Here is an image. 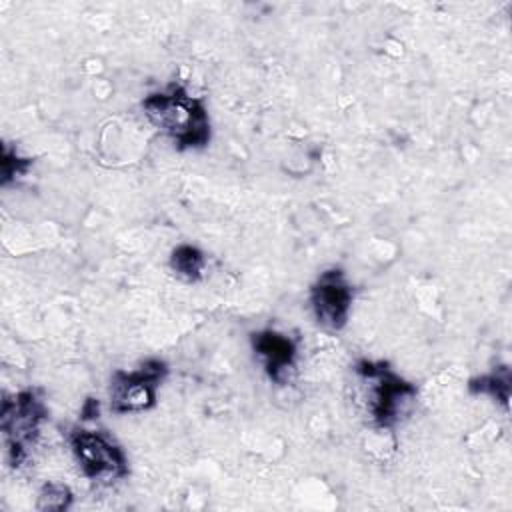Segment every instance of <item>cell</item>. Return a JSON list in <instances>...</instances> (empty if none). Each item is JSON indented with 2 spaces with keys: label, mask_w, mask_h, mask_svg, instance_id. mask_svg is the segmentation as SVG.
<instances>
[{
  "label": "cell",
  "mask_w": 512,
  "mask_h": 512,
  "mask_svg": "<svg viewBox=\"0 0 512 512\" xmlns=\"http://www.w3.org/2000/svg\"><path fill=\"white\" fill-rule=\"evenodd\" d=\"M148 120L174 140L180 150L202 148L210 140V118L200 98L190 96L182 86L170 84L152 92L142 102Z\"/></svg>",
  "instance_id": "cell-1"
},
{
  "label": "cell",
  "mask_w": 512,
  "mask_h": 512,
  "mask_svg": "<svg viewBox=\"0 0 512 512\" xmlns=\"http://www.w3.org/2000/svg\"><path fill=\"white\" fill-rule=\"evenodd\" d=\"M354 370L370 384L368 410L378 428H392L414 406L418 396L416 386L396 376L388 364L360 360Z\"/></svg>",
  "instance_id": "cell-2"
},
{
  "label": "cell",
  "mask_w": 512,
  "mask_h": 512,
  "mask_svg": "<svg viewBox=\"0 0 512 512\" xmlns=\"http://www.w3.org/2000/svg\"><path fill=\"white\" fill-rule=\"evenodd\" d=\"M44 416L46 408L34 390H22L2 400L0 426L12 466H20L26 460V450L36 440Z\"/></svg>",
  "instance_id": "cell-3"
},
{
  "label": "cell",
  "mask_w": 512,
  "mask_h": 512,
  "mask_svg": "<svg viewBox=\"0 0 512 512\" xmlns=\"http://www.w3.org/2000/svg\"><path fill=\"white\" fill-rule=\"evenodd\" d=\"M70 446L82 474L94 482L110 484L128 474V460L122 448L102 432L76 428L70 434Z\"/></svg>",
  "instance_id": "cell-4"
},
{
  "label": "cell",
  "mask_w": 512,
  "mask_h": 512,
  "mask_svg": "<svg viewBox=\"0 0 512 512\" xmlns=\"http://www.w3.org/2000/svg\"><path fill=\"white\" fill-rule=\"evenodd\" d=\"M168 368L162 360H146L132 372L118 370L110 382V408L116 414L142 412L154 406L156 390Z\"/></svg>",
  "instance_id": "cell-5"
},
{
  "label": "cell",
  "mask_w": 512,
  "mask_h": 512,
  "mask_svg": "<svg viewBox=\"0 0 512 512\" xmlns=\"http://www.w3.org/2000/svg\"><path fill=\"white\" fill-rule=\"evenodd\" d=\"M310 306L318 324L340 330L352 308V286L340 268L322 272L310 288Z\"/></svg>",
  "instance_id": "cell-6"
},
{
  "label": "cell",
  "mask_w": 512,
  "mask_h": 512,
  "mask_svg": "<svg viewBox=\"0 0 512 512\" xmlns=\"http://www.w3.org/2000/svg\"><path fill=\"white\" fill-rule=\"evenodd\" d=\"M252 350L262 360L270 380L282 384L288 380L294 360H296V342L276 330H260L250 336Z\"/></svg>",
  "instance_id": "cell-7"
},
{
  "label": "cell",
  "mask_w": 512,
  "mask_h": 512,
  "mask_svg": "<svg viewBox=\"0 0 512 512\" xmlns=\"http://www.w3.org/2000/svg\"><path fill=\"white\" fill-rule=\"evenodd\" d=\"M204 254L190 244H180L170 254V268L184 280L196 282L202 276L204 270Z\"/></svg>",
  "instance_id": "cell-8"
},
{
  "label": "cell",
  "mask_w": 512,
  "mask_h": 512,
  "mask_svg": "<svg viewBox=\"0 0 512 512\" xmlns=\"http://www.w3.org/2000/svg\"><path fill=\"white\" fill-rule=\"evenodd\" d=\"M472 394H486L504 406H508L510 396V372L508 368H500L498 372H490L478 378H472L468 384Z\"/></svg>",
  "instance_id": "cell-9"
},
{
  "label": "cell",
  "mask_w": 512,
  "mask_h": 512,
  "mask_svg": "<svg viewBox=\"0 0 512 512\" xmlns=\"http://www.w3.org/2000/svg\"><path fill=\"white\" fill-rule=\"evenodd\" d=\"M72 504V492L68 486L58 482H48L38 494V510H66Z\"/></svg>",
  "instance_id": "cell-10"
},
{
  "label": "cell",
  "mask_w": 512,
  "mask_h": 512,
  "mask_svg": "<svg viewBox=\"0 0 512 512\" xmlns=\"http://www.w3.org/2000/svg\"><path fill=\"white\" fill-rule=\"evenodd\" d=\"M0 164H2V186H6L10 180L24 176L28 172V168L32 166V160L18 156L16 150H10L8 146H4Z\"/></svg>",
  "instance_id": "cell-11"
}]
</instances>
